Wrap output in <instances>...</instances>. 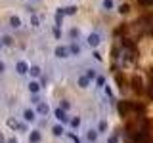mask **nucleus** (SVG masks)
Wrapping results in <instances>:
<instances>
[{"label":"nucleus","mask_w":153,"mask_h":143,"mask_svg":"<svg viewBox=\"0 0 153 143\" xmlns=\"http://www.w3.org/2000/svg\"><path fill=\"white\" fill-rule=\"evenodd\" d=\"M54 54H56V57H59V59H63V57H67V55L71 54V52H69V48H67V46H57Z\"/></svg>","instance_id":"f257e3e1"},{"label":"nucleus","mask_w":153,"mask_h":143,"mask_svg":"<svg viewBox=\"0 0 153 143\" xmlns=\"http://www.w3.org/2000/svg\"><path fill=\"white\" fill-rule=\"evenodd\" d=\"M54 114H56V118H57V120H59V122H69V116H67V114H65V111H63V109H56V111H54Z\"/></svg>","instance_id":"f03ea898"},{"label":"nucleus","mask_w":153,"mask_h":143,"mask_svg":"<svg viewBox=\"0 0 153 143\" xmlns=\"http://www.w3.org/2000/svg\"><path fill=\"white\" fill-rule=\"evenodd\" d=\"M16 71H17V74H25V73H29V65L25 63V61H17Z\"/></svg>","instance_id":"7ed1b4c3"},{"label":"nucleus","mask_w":153,"mask_h":143,"mask_svg":"<svg viewBox=\"0 0 153 143\" xmlns=\"http://www.w3.org/2000/svg\"><path fill=\"white\" fill-rule=\"evenodd\" d=\"M100 42H102V36H100L98 32H92V35L88 36V44H90V46H98Z\"/></svg>","instance_id":"20e7f679"},{"label":"nucleus","mask_w":153,"mask_h":143,"mask_svg":"<svg viewBox=\"0 0 153 143\" xmlns=\"http://www.w3.org/2000/svg\"><path fill=\"white\" fill-rule=\"evenodd\" d=\"M10 27H12V29H19V27H21V19H19L17 15H12V17H10Z\"/></svg>","instance_id":"39448f33"},{"label":"nucleus","mask_w":153,"mask_h":143,"mask_svg":"<svg viewBox=\"0 0 153 143\" xmlns=\"http://www.w3.org/2000/svg\"><path fill=\"white\" fill-rule=\"evenodd\" d=\"M36 111L40 113V114H48L50 113V107H48L46 103H38V107H36Z\"/></svg>","instance_id":"423d86ee"},{"label":"nucleus","mask_w":153,"mask_h":143,"mask_svg":"<svg viewBox=\"0 0 153 143\" xmlns=\"http://www.w3.org/2000/svg\"><path fill=\"white\" fill-rule=\"evenodd\" d=\"M23 116H25V120H27V122H33V120H35V113H33L31 109L23 111Z\"/></svg>","instance_id":"0eeeda50"},{"label":"nucleus","mask_w":153,"mask_h":143,"mask_svg":"<svg viewBox=\"0 0 153 143\" xmlns=\"http://www.w3.org/2000/svg\"><path fill=\"white\" fill-rule=\"evenodd\" d=\"M29 90H31L33 94H38V92H40V84H38V82H35V80H33V82L29 84Z\"/></svg>","instance_id":"6e6552de"},{"label":"nucleus","mask_w":153,"mask_h":143,"mask_svg":"<svg viewBox=\"0 0 153 143\" xmlns=\"http://www.w3.org/2000/svg\"><path fill=\"white\" fill-rule=\"evenodd\" d=\"M88 82H90V78H88V76H79V86H80V88H86V86H88Z\"/></svg>","instance_id":"1a4fd4ad"},{"label":"nucleus","mask_w":153,"mask_h":143,"mask_svg":"<svg viewBox=\"0 0 153 143\" xmlns=\"http://www.w3.org/2000/svg\"><path fill=\"white\" fill-rule=\"evenodd\" d=\"M29 139H31V143H40L42 137H40V133H38V132H33L31 136H29Z\"/></svg>","instance_id":"9d476101"},{"label":"nucleus","mask_w":153,"mask_h":143,"mask_svg":"<svg viewBox=\"0 0 153 143\" xmlns=\"http://www.w3.org/2000/svg\"><path fill=\"white\" fill-rule=\"evenodd\" d=\"M132 84H134V90H136V92H142V80L138 78V76L132 80Z\"/></svg>","instance_id":"9b49d317"},{"label":"nucleus","mask_w":153,"mask_h":143,"mask_svg":"<svg viewBox=\"0 0 153 143\" xmlns=\"http://www.w3.org/2000/svg\"><path fill=\"white\" fill-rule=\"evenodd\" d=\"M113 6H115V2H113V0H103V10L111 12V10H113Z\"/></svg>","instance_id":"f8f14e48"},{"label":"nucleus","mask_w":153,"mask_h":143,"mask_svg":"<svg viewBox=\"0 0 153 143\" xmlns=\"http://www.w3.org/2000/svg\"><path fill=\"white\" fill-rule=\"evenodd\" d=\"M29 73L33 74V78H35V76H40V67H31V69H29Z\"/></svg>","instance_id":"ddd939ff"},{"label":"nucleus","mask_w":153,"mask_h":143,"mask_svg":"<svg viewBox=\"0 0 153 143\" xmlns=\"http://www.w3.org/2000/svg\"><path fill=\"white\" fill-rule=\"evenodd\" d=\"M52 132H54V136H61V133H63V126H59V124H56V126L52 128Z\"/></svg>","instance_id":"4468645a"},{"label":"nucleus","mask_w":153,"mask_h":143,"mask_svg":"<svg viewBox=\"0 0 153 143\" xmlns=\"http://www.w3.org/2000/svg\"><path fill=\"white\" fill-rule=\"evenodd\" d=\"M86 137H88V141H96V139H98V132H96V130H90Z\"/></svg>","instance_id":"2eb2a0df"},{"label":"nucleus","mask_w":153,"mask_h":143,"mask_svg":"<svg viewBox=\"0 0 153 143\" xmlns=\"http://www.w3.org/2000/svg\"><path fill=\"white\" fill-rule=\"evenodd\" d=\"M75 12H76L75 6H67V8H63V13H67V15H73Z\"/></svg>","instance_id":"dca6fc26"},{"label":"nucleus","mask_w":153,"mask_h":143,"mask_svg":"<svg viewBox=\"0 0 153 143\" xmlns=\"http://www.w3.org/2000/svg\"><path fill=\"white\" fill-rule=\"evenodd\" d=\"M69 52H71V54H80V46H79V44L75 42V44L69 48Z\"/></svg>","instance_id":"f3484780"},{"label":"nucleus","mask_w":153,"mask_h":143,"mask_svg":"<svg viewBox=\"0 0 153 143\" xmlns=\"http://www.w3.org/2000/svg\"><path fill=\"white\" fill-rule=\"evenodd\" d=\"M86 71H88V73H86V76H88L90 80H94L96 76H98V74H96V71H94V69H86Z\"/></svg>","instance_id":"a211bd4d"},{"label":"nucleus","mask_w":153,"mask_h":143,"mask_svg":"<svg viewBox=\"0 0 153 143\" xmlns=\"http://www.w3.org/2000/svg\"><path fill=\"white\" fill-rule=\"evenodd\" d=\"M2 44H8V46L13 44V38H12V36H4V38H2Z\"/></svg>","instance_id":"6ab92c4d"},{"label":"nucleus","mask_w":153,"mask_h":143,"mask_svg":"<svg viewBox=\"0 0 153 143\" xmlns=\"http://www.w3.org/2000/svg\"><path fill=\"white\" fill-rule=\"evenodd\" d=\"M128 10H130V6H128V4H123L119 12H121V13H128Z\"/></svg>","instance_id":"aec40b11"},{"label":"nucleus","mask_w":153,"mask_h":143,"mask_svg":"<svg viewBox=\"0 0 153 143\" xmlns=\"http://www.w3.org/2000/svg\"><path fill=\"white\" fill-rule=\"evenodd\" d=\"M138 2H140V6H151L153 0H138Z\"/></svg>","instance_id":"412c9836"},{"label":"nucleus","mask_w":153,"mask_h":143,"mask_svg":"<svg viewBox=\"0 0 153 143\" xmlns=\"http://www.w3.org/2000/svg\"><path fill=\"white\" fill-rule=\"evenodd\" d=\"M107 143H119V136H115V133H113V136L107 139Z\"/></svg>","instance_id":"4be33fe9"},{"label":"nucleus","mask_w":153,"mask_h":143,"mask_svg":"<svg viewBox=\"0 0 153 143\" xmlns=\"http://www.w3.org/2000/svg\"><path fill=\"white\" fill-rule=\"evenodd\" d=\"M98 130H100V132H105V130H107V122L102 120V122H100V128H98Z\"/></svg>","instance_id":"5701e85b"},{"label":"nucleus","mask_w":153,"mask_h":143,"mask_svg":"<svg viewBox=\"0 0 153 143\" xmlns=\"http://www.w3.org/2000/svg\"><path fill=\"white\" fill-rule=\"evenodd\" d=\"M8 126H12V128H19V124L13 120V118H10V120H8Z\"/></svg>","instance_id":"b1692460"},{"label":"nucleus","mask_w":153,"mask_h":143,"mask_svg":"<svg viewBox=\"0 0 153 143\" xmlns=\"http://www.w3.org/2000/svg\"><path fill=\"white\" fill-rule=\"evenodd\" d=\"M69 107H71V103H69V101H65V99H63V101H61V109H63V111H67Z\"/></svg>","instance_id":"393cba45"},{"label":"nucleus","mask_w":153,"mask_h":143,"mask_svg":"<svg viewBox=\"0 0 153 143\" xmlns=\"http://www.w3.org/2000/svg\"><path fill=\"white\" fill-rule=\"evenodd\" d=\"M96 82H98V86H103V84H105L103 76H96Z\"/></svg>","instance_id":"a878e982"},{"label":"nucleus","mask_w":153,"mask_h":143,"mask_svg":"<svg viewBox=\"0 0 153 143\" xmlns=\"http://www.w3.org/2000/svg\"><path fill=\"white\" fill-rule=\"evenodd\" d=\"M79 36V29H73V31H71V38H76Z\"/></svg>","instance_id":"bb28decb"},{"label":"nucleus","mask_w":153,"mask_h":143,"mask_svg":"<svg viewBox=\"0 0 153 143\" xmlns=\"http://www.w3.org/2000/svg\"><path fill=\"white\" fill-rule=\"evenodd\" d=\"M31 25H33V27L38 25V17H31Z\"/></svg>","instance_id":"cd10ccee"},{"label":"nucleus","mask_w":153,"mask_h":143,"mask_svg":"<svg viewBox=\"0 0 153 143\" xmlns=\"http://www.w3.org/2000/svg\"><path fill=\"white\" fill-rule=\"evenodd\" d=\"M71 124H73V126L76 128V126H79V124H80V118H73V120H71Z\"/></svg>","instance_id":"c85d7f7f"},{"label":"nucleus","mask_w":153,"mask_h":143,"mask_svg":"<svg viewBox=\"0 0 153 143\" xmlns=\"http://www.w3.org/2000/svg\"><path fill=\"white\" fill-rule=\"evenodd\" d=\"M4 71H6V63H4V61H0V73H4Z\"/></svg>","instance_id":"c756f323"},{"label":"nucleus","mask_w":153,"mask_h":143,"mask_svg":"<svg viewBox=\"0 0 153 143\" xmlns=\"http://www.w3.org/2000/svg\"><path fill=\"white\" fill-rule=\"evenodd\" d=\"M0 143H4V133H0Z\"/></svg>","instance_id":"7c9ffc66"},{"label":"nucleus","mask_w":153,"mask_h":143,"mask_svg":"<svg viewBox=\"0 0 153 143\" xmlns=\"http://www.w3.org/2000/svg\"><path fill=\"white\" fill-rule=\"evenodd\" d=\"M0 48H2V40H0Z\"/></svg>","instance_id":"2f4dec72"}]
</instances>
